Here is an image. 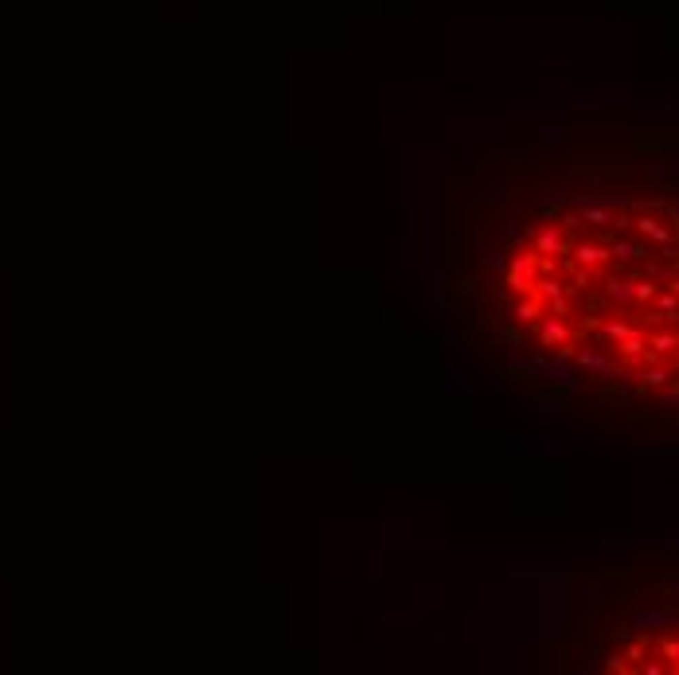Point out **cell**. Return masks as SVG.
<instances>
[{
    "label": "cell",
    "mask_w": 679,
    "mask_h": 675,
    "mask_svg": "<svg viewBox=\"0 0 679 675\" xmlns=\"http://www.w3.org/2000/svg\"><path fill=\"white\" fill-rule=\"evenodd\" d=\"M511 285L546 348L679 402V199H597L558 215Z\"/></svg>",
    "instance_id": "1"
}]
</instances>
